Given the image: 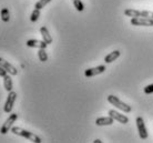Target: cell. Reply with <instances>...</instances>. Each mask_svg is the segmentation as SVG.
Here are the masks:
<instances>
[{"mask_svg":"<svg viewBox=\"0 0 153 143\" xmlns=\"http://www.w3.org/2000/svg\"><path fill=\"white\" fill-rule=\"evenodd\" d=\"M109 116H112L114 121H118L120 123L122 124H126L129 122V119H128V116H124V114H121L120 112H118L117 110H110L109 111Z\"/></svg>","mask_w":153,"mask_h":143,"instance_id":"ba28073f","label":"cell"},{"mask_svg":"<svg viewBox=\"0 0 153 143\" xmlns=\"http://www.w3.org/2000/svg\"><path fill=\"white\" fill-rule=\"evenodd\" d=\"M38 58L41 62H46L47 60H48V54H47V52H46V49H39Z\"/></svg>","mask_w":153,"mask_h":143,"instance_id":"e0dca14e","label":"cell"},{"mask_svg":"<svg viewBox=\"0 0 153 143\" xmlns=\"http://www.w3.org/2000/svg\"><path fill=\"white\" fill-rule=\"evenodd\" d=\"M105 70H107V68L103 64L102 66H98V67H94V68L87 69L84 71V76L87 78H91V77H94V76H98V74L103 73Z\"/></svg>","mask_w":153,"mask_h":143,"instance_id":"52a82bcc","label":"cell"},{"mask_svg":"<svg viewBox=\"0 0 153 143\" xmlns=\"http://www.w3.org/2000/svg\"><path fill=\"white\" fill-rule=\"evenodd\" d=\"M131 24L133 26H144V27H153V19L146 17H135L131 18Z\"/></svg>","mask_w":153,"mask_h":143,"instance_id":"8992f818","label":"cell"},{"mask_svg":"<svg viewBox=\"0 0 153 143\" xmlns=\"http://www.w3.org/2000/svg\"><path fill=\"white\" fill-rule=\"evenodd\" d=\"M0 16H1V20L4 22H8L10 20V13H9L8 8H2L1 11H0Z\"/></svg>","mask_w":153,"mask_h":143,"instance_id":"2e32d148","label":"cell"},{"mask_svg":"<svg viewBox=\"0 0 153 143\" xmlns=\"http://www.w3.org/2000/svg\"><path fill=\"white\" fill-rule=\"evenodd\" d=\"M51 0H39L38 2L35 4V8L36 9H39V10H41L42 8H45L47 4H49Z\"/></svg>","mask_w":153,"mask_h":143,"instance_id":"d6986e66","label":"cell"},{"mask_svg":"<svg viewBox=\"0 0 153 143\" xmlns=\"http://www.w3.org/2000/svg\"><path fill=\"white\" fill-rule=\"evenodd\" d=\"M135 123H137V128H138V132H139L140 138H141L142 140L148 139L149 134H148V130H146V123H144V121H143V118L138 116L137 120H135Z\"/></svg>","mask_w":153,"mask_h":143,"instance_id":"5b68a950","label":"cell"},{"mask_svg":"<svg viewBox=\"0 0 153 143\" xmlns=\"http://www.w3.org/2000/svg\"><path fill=\"white\" fill-rule=\"evenodd\" d=\"M11 132L13 134H16V136H19L25 138V139H28L29 141H31V142H35V143L42 142L40 136H36L35 133L28 131V130H25V129H22V128H19V127H12Z\"/></svg>","mask_w":153,"mask_h":143,"instance_id":"6da1fadb","label":"cell"},{"mask_svg":"<svg viewBox=\"0 0 153 143\" xmlns=\"http://www.w3.org/2000/svg\"><path fill=\"white\" fill-rule=\"evenodd\" d=\"M72 1H73V0H72Z\"/></svg>","mask_w":153,"mask_h":143,"instance_id":"d4e9b609","label":"cell"},{"mask_svg":"<svg viewBox=\"0 0 153 143\" xmlns=\"http://www.w3.org/2000/svg\"><path fill=\"white\" fill-rule=\"evenodd\" d=\"M93 142H94V143H101L102 141H101V140H99V139H97V140H94Z\"/></svg>","mask_w":153,"mask_h":143,"instance_id":"cb8c5ba5","label":"cell"},{"mask_svg":"<svg viewBox=\"0 0 153 143\" xmlns=\"http://www.w3.org/2000/svg\"><path fill=\"white\" fill-rule=\"evenodd\" d=\"M27 47L30 48H38V49H46L48 47V43H46L43 40H37V39H30L26 42Z\"/></svg>","mask_w":153,"mask_h":143,"instance_id":"30bf717a","label":"cell"},{"mask_svg":"<svg viewBox=\"0 0 153 143\" xmlns=\"http://www.w3.org/2000/svg\"><path fill=\"white\" fill-rule=\"evenodd\" d=\"M141 17H146V18H150V19H153V11H148V10H143V11H141Z\"/></svg>","mask_w":153,"mask_h":143,"instance_id":"44dd1931","label":"cell"},{"mask_svg":"<svg viewBox=\"0 0 153 143\" xmlns=\"http://www.w3.org/2000/svg\"><path fill=\"white\" fill-rule=\"evenodd\" d=\"M7 73H8V72H7V70L4 69V67H1V66H0V77H2V78H4V76H7Z\"/></svg>","mask_w":153,"mask_h":143,"instance_id":"603a6c76","label":"cell"},{"mask_svg":"<svg viewBox=\"0 0 153 143\" xmlns=\"http://www.w3.org/2000/svg\"><path fill=\"white\" fill-rule=\"evenodd\" d=\"M39 17H40V10L35 8V10L32 11V13H31V16H30L31 22H36V21L39 19Z\"/></svg>","mask_w":153,"mask_h":143,"instance_id":"ffe728a7","label":"cell"},{"mask_svg":"<svg viewBox=\"0 0 153 143\" xmlns=\"http://www.w3.org/2000/svg\"><path fill=\"white\" fill-rule=\"evenodd\" d=\"M108 102H110L112 105H114V107H117V109H119V110H121V111H123V112L126 113H130L131 111H132V109H131L130 105H128L126 103H124V102H122V101L120 100L118 97H115V96H109L108 97Z\"/></svg>","mask_w":153,"mask_h":143,"instance_id":"7a4b0ae2","label":"cell"},{"mask_svg":"<svg viewBox=\"0 0 153 143\" xmlns=\"http://www.w3.org/2000/svg\"><path fill=\"white\" fill-rule=\"evenodd\" d=\"M144 93H146V94H151V93H153V83L152 84L146 85V88H144Z\"/></svg>","mask_w":153,"mask_h":143,"instance_id":"7402d4cb","label":"cell"},{"mask_svg":"<svg viewBox=\"0 0 153 143\" xmlns=\"http://www.w3.org/2000/svg\"><path fill=\"white\" fill-rule=\"evenodd\" d=\"M73 6L78 11H83L84 10V4L81 0H73Z\"/></svg>","mask_w":153,"mask_h":143,"instance_id":"ac0fdd59","label":"cell"},{"mask_svg":"<svg viewBox=\"0 0 153 143\" xmlns=\"http://www.w3.org/2000/svg\"><path fill=\"white\" fill-rule=\"evenodd\" d=\"M124 15H126V17L135 18V17H140V16H141V11L135 10V9H126V10H124Z\"/></svg>","mask_w":153,"mask_h":143,"instance_id":"9a60e30c","label":"cell"},{"mask_svg":"<svg viewBox=\"0 0 153 143\" xmlns=\"http://www.w3.org/2000/svg\"><path fill=\"white\" fill-rule=\"evenodd\" d=\"M0 66L4 67L10 76H17V74H18V70H17V68L12 66L11 63H9L7 60H4V58H1V57H0Z\"/></svg>","mask_w":153,"mask_h":143,"instance_id":"9c48e42d","label":"cell"},{"mask_svg":"<svg viewBox=\"0 0 153 143\" xmlns=\"http://www.w3.org/2000/svg\"><path fill=\"white\" fill-rule=\"evenodd\" d=\"M4 90L7 91V92H10L12 91V88H13V83H12V79L10 76H4Z\"/></svg>","mask_w":153,"mask_h":143,"instance_id":"5bb4252c","label":"cell"},{"mask_svg":"<svg viewBox=\"0 0 153 143\" xmlns=\"http://www.w3.org/2000/svg\"><path fill=\"white\" fill-rule=\"evenodd\" d=\"M17 119H18V114H17V113H11L10 116H8L7 120L4 121V123L2 124V127L0 129V133H1V134H7L8 132L11 130L12 124L15 123Z\"/></svg>","mask_w":153,"mask_h":143,"instance_id":"3957f363","label":"cell"},{"mask_svg":"<svg viewBox=\"0 0 153 143\" xmlns=\"http://www.w3.org/2000/svg\"><path fill=\"white\" fill-rule=\"evenodd\" d=\"M40 33H41L42 40H43L45 42L48 43V44H50V43H52V37L50 36L49 30H48V28L45 27V26H42V27L40 28Z\"/></svg>","mask_w":153,"mask_h":143,"instance_id":"7c38bea8","label":"cell"},{"mask_svg":"<svg viewBox=\"0 0 153 143\" xmlns=\"http://www.w3.org/2000/svg\"><path fill=\"white\" fill-rule=\"evenodd\" d=\"M16 99H17V93L15 91H10L8 93L7 100H6V103H4V111L6 113H11L12 109H13V104L16 102Z\"/></svg>","mask_w":153,"mask_h":143,"instance_id":"277c9868","label":"cell"},{"mask_svg":"<svg viewBox=\"0 0 153 143\" xmlns=\"http://www.w3.org/2000/svg\"><path fill=\"white\" fill-rule=\"evenodd\" d=\"M114 123V119L112 116H103V118H98L96 120V124L98 127H103V125H111Z\"/></svg>","mask_w":153,"mask_h":143,"instance_id":"8fae6325","label":"cell"},{"mask_svg":"<svg viewBox=\"0 0 153 143\" xmlns=\"http://www.w3.org/2000/svg\"><path fill=\"white\" fill-rule=\"evenodd\" d=\"M120 54H121V52H120L119 50L112 51V52H110L108 56H105V58H104V62H105V63H111V62L115 61V60L120 57Z\"/></svg>","mask_w":153,"mask_h":143,"instance_id":"4fadbf2b","label":"cell"}]
</instances>
